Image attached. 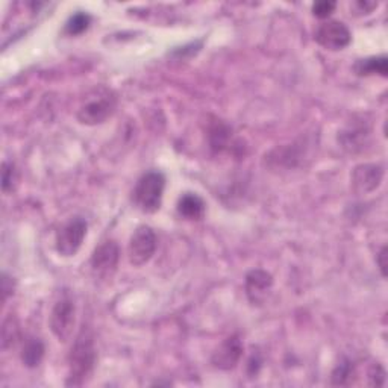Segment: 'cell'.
I'll return each instance as SVG.
<instances>
[{
	"label": "cell",
	"mask_w": 388,
	"mask_h": 388,
	"mask_svg": "<svg viewBox=\"0 0 388 388\" xmlns=\"http://www.w3.org/2000/svg\"><path fill=\"white\" fill-rule=\"evenodd\" d=\"M273 287V278L270 273L266 270H252L246 276V294H248L249 301L255 304H262L266 301L267 293Z\"/></svg>",
	"instance_id": "8fae6325"
},
{
	"label": "cell",
	"mask_w": 388,
	"mask_h": 388,
	"mask_svg": "<svg viewBox=\"0 0 388 388\" xmlns=\"http://www.w3.org/2000/svg\"><path fill=\"white\" fill-rule=\"evenodd\" d=\"M44 357V345L40 338L31 337L26 340L23 350H22V361L26 367L35 368L38 367Z\"/></svg>",
	"instance_id": "9a60e30c"
},
{
	"label": "cell",
	"mask_w": 388,
	"mask_h": 388,
	"mask_svg": "<svg viewBox=\"0 0 388 388\" xmlns=\"http://www.w3.org/2000/svg\"><path fill=\"white\" fill-rule=\"evenodd\" d=\"M352 40L348 26L337 20H328L319 26L315 32V41L326 50H343Z\"/></svg>",
	"instance_id": "ba28073f"
},
{
	"label": "cell",
	"mask_w": 388,
	"mask_h": 388,
	"mask_svg": "<svg viewBox=\"0 0 388 388\" xmlns=\"http://www.w3.org/2000/svg\"><path fill=\"white\" fill-rule=\"evenodd\" d=\"M155 251H156V235L154 232V229L151 226H138L129 240V246H128L129 262L135 267L144 266L146 262L151 261Z\"/></svg>",
	"instance_id": "277c9868"
},
{
	"label": "cell",
	"mask_w": 388,
	"mask_h": 388,
	"mask_svg": "<svg viewBox=\"0 0 388 388\" xmlns=\"http://www.w3.org/2000/svg\"><path fill=\"white\" fill-rule=\"evenodd\" d=\"M117 107V97L108 88H97L87 97L84 103L77 110V120L82 125L94 126L100 125L112 116Z\"/></svg>",
	"instance_id": "7a4b0ae2"
},
{
	"label": "cell",
	"mask_w": 388,
	"mask_h": 388,
	"mask_svg": "<svg viewBox=\"0 0 388 388\" xmlns=\"http://www.w3.org/2000/svg\"><path fill=\"white\" fill-rule=\"evenodd\" d=\"M209 144L216 152H223L229 149V141L232 143V130L223 121L217 120L209 128Z\"/></svg>",
	"instance_id": "4fadbf2b"
},
{
	"label": "cell",
	"mask_w": 388,
	"mask_h": 388,
	"mask_svg": "<svg viewBox=\"0 0 388 388\" xmlns=\"http://www.w3.org/2000/svg\"><path fill=\"white\" fill-rule=\"evenodd\" d=\"M119 260V244L112 240L103 241L100 246H97L90 261L93 275L100 279H110L117 270Z\"/></svg>",
	"instance_id": "52a82bcc"
},
{
	"label": "cell",
	"mask_w": 388,
	"mask_h": 388,
	"mask_svg": "<svg viewBox=\"0 0 388 388\" xmlns=\"http://www.w3.org/2000/svg\"><path fill=\"white\" fill-rule=\"evenodd\" d=\"M378 8L376 2H370V0H358V2L352 3V11H355V14L358 15H366L373 13Z\"/></svg>",
	"instance_id": "44dd1931"
},
{
	"label": "cell",
	"mask_w": 388,
	"mask_h": 388,
	"mask_svg": "<svg viewBox=\"0 0 388 388\" xmlns=\"http://www.w3.org/2000/svg\"><path fill=\"white\" fill-rule=\"evenodd\" d=\"M17 181H19V173L15 170L13 163H3L2 165V190L3 193H10L15 188Z\"/></svg>",
	"instance_id": "e0dca14e"
},
{
	"label": "cell",
	"mask_w": 388,
	"mask_h": 388,
	"mask_svg": "<svg viewBox=\"0 0 388 388\" xmlns=\"http://www.w3.org/2000/svg\"><path fill=\"white\" fill-rule=\"evenodd\" d=\"M75 304L68 296L61 297L50 314V329L59 341H68L75 328Z\"/></svg>",
	"instance_id": "8992f818"
},
{
	"label": "cell",
	"mask_w": 388,
	"mask_h": 388,
	"mask_svg": "<svg viewBox=\"0 0 388 388\" xmlns=\"http://www.w3.org/2000/svg\"><path fill=\"white\" fill-rule=\"evenodd\" d=\"M358 76H372L381 75L382 77L388 73V61L387 57H372L366 59H359L354 67Z\"/></svg>",
	"instance_id": "5bb4252c"
},
{
	"label": "cell",
	"mask_w": 388,
	"mask_h": 388,
	"mask_svg": "<svg viewBox=\"0 0 388 388\" xmlns=\"http://www.w3.org/2000/svg\"><path fill=\"white\" fill-rule=\"evenodd\" d=\"M8 282H10V278H8L6 275H3V279H2V291H3V301H6L8 296H10L13 293V285L10 287L8 285Z\"/></svg>",
	"instance_id": "cb8c5ba5"
},
{
	"label": "cell",
	"mask_w": 388,
	"mask_h": 388,
	"mask_svg": "<svg viewBox=\"0 0 388 388\" xmlns=\"http://www.w3.org/2000/svg\"><path fill=\"white\" fill-rule=\"evenodd\" d=\"M335 6H337L335 2L323 0V2H317L313 5V13L315 17H319V19H328V17L334 13Z\"/></svg>",
	"instance_id": "ffe728a7"
},
{
	"label": "cell",
	"mask_w": 388,
	"mask_h": 388,
	"mask_svg": "<svg viewBox=\"0 0 388 388\" xmlns=\"http://www.w3.org/2000/svg\"><path fill=\"white\" fill-rule=\"evenodd\" d=\"M15 338H17V328H15V324H13V315H11L3 322V328H2V345H3V348L6 349V348L13 346Z\"/></svg>",
	"instance_id": "d6986e66"
},
{
	"label": "cell",
	"mask_w": 388,
	"mask_h": 388,
	"mask_svg": "<svg viewBox=\"0 0 388 388\" xmlns=\"http://www.w3.org/2000/svg\"><path fill=\"white\" fill-rule=\"evenodd\" d=\"M385 260H387V249L382 248L381 252H379V255H378V258H376V261H378V264H379V269H381L382 276H385V267H387Z\"/></svg>",
	"instance_id": "603a6c76"
},
{
	"label": "cell",
	"mask_w": 388,
	"mask_h": 388,
	"mask_svg": "<svg viewBox=\"0 0 388 388\" xmlns=\"http://www.w3.org/2000/svg\"><path fill=\"white\" fill-rule=\"evenodd\" d=\"M352 373H354V366H352L349 361H345V363H341L337 368L334 370L332 384L334 385H348L349 379L352 378Z\"/></svg>",
	"instance_id": "ac0fdd59"
},
{
	"label": "cell",
	"mask_w": 388,
	"mask_h": 388,
	"mask_svg": "<svg viewBox=\"0 0 388 388\" xmlns=\"http://www.w3.org/2000/svg\"><path fill=\"white\" fill-rule=\"evenodd\" d=\"M164 188V174L160 172H149L138 179L134 191H132V200L140 211L154 214L161 208Z\"/></svg>",
	"instance_id": "3957f363"
},
{
	"label": "cell",
	"mask_w": 388,
	"mask_h": 388,
	"mask_svg": "<svg viewBox=\"0 0 388 388\" xmlns=\"http://www.w3.org/2000/svg\"><path fill=\"white\" fill-rule=\"evenodd\" d=\"M97 363V350L94 346V338L88 329H82L75 340L68 357V379L67 385L79 387L87 382L91 376Z\"/></svg>",
	"instance_id": "6da1fadb"
},
{
	"label": "cell",
	"mask_w": 388,
	"mask_h": 388,
	"mask_svg": "<svg viewBox=\"0 0 388 388\" xmlns=\"http://www.w3.org/2000/svg\"><path fill=\"white\" fill-rule=\"evenodd\" d=\"M384 169L379 164H361L352 173V188L358 194L375 191L381 185Z\"/></svg>",
	"instance_id": "9c48e42d"
},
{
	"label": "cell",
	"mask_w": 388,
	"mask_h": 388,
	"mask_svg": "<svg viewBox=\"0 0 388 388\" xmlns=\"http://www.w3.org/2000/svg\"><path fill=\"white\" fill-rule=\"evenodd\" d=\"M243 357V343L238 335L227 337L211 357V363L218 370H232Z\"/></svg>",
	"instance_id": "30bf717a"
},
{
	"label": "cell",
	"mask_w": 388,
	"mask_h": 388,
	"mask_svg": "<svg viewBox=\"0 0 388 388\" xmlns=\"http://www.w3.org/2000/svg\"><path fill=\"white\" fill-rule=\"evenodd\" d=\"M205 202L200 196L194 193H185L178 200V214L185 220L197 222L205 216Z\"/></svg>",
	"instance_id": "7c38bea8"
},
{
	"label": "cell",
	"mask_w": 388,
	"mask_h": 388,
	"mask_svg": "<svg viewBox=\"0 0 388 388\" xmlns=\"http://www.w3.org/2000/svg\"><path fill=\"white\" fill-rule=\"evenodd\" d=\"M87 227L82 217H75L59 229L57 234V252L61 257H75L85 240Z\"/></svg>",
	"instance_id": "5b68a950"
},
{
	"label": "cell",
	"mask_w": 388,
	"mask_h": 388,
	"mask_svg": "<svg viewBox=\"0 0 388 388\" xmlns=\"http://www.w3.org/2000/svg\"><path fill=\"white\" fill-rule=\"evenodd\" d=\"M91 19L90 15L85 13H77L75 15H72L68 19V22L66 23V32L68 35H79L82 33L84 31H87L88 24H90Z\"/></svg>",
	"instance_id": "2e32d148"
},
{
	"label": "cell",
	"mask_w": 388,
	"mask_h": 388,
	"mask_svg": "<svg viewBox=\"0 0 388 388\" xmlns=\"http://www.w3.org/2000/svg\"><path fill=\"white\" fill-rule=\"evenodd\" d=\"M260 367H261V359H260L258 357L255 358V355H252V358L249 359V364H248L249 375H251V376L258 375V372H260Z\"/></svg>",
	"instance_id": "7402d4cb"
}]
</instances>
